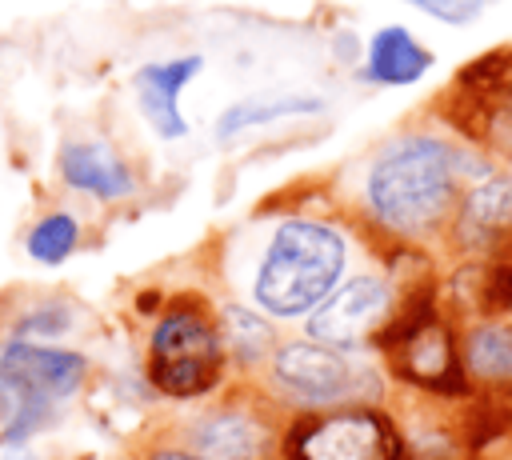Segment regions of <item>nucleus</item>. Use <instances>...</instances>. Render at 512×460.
I'll return each mask as SVG.
<instances>
[{"label":"nucleus","instance_id":"obj_1","mask_svg":"<svg viewBox=\"0 0 512 460\" xmlns=\"http://www.w3.org/2000/svg\"><path fill=\"white\" fill-rule=\"evenodd\" d=\"M488 168H496V160L452 132L404 128L360 156L344 188V216L380 248H424L444 240L460 192Z\"/></svg>","mask_w":512,"mask_h":460},{"label":"nucleus","instance_id":"obj_2","mask_svg":"<svg viewBox=\"0 0 512 460\" xmlns=\"http://www.w3.org/2000/svg\"><path fill=\"white\" fill-rule=\"evenodd\" d=\"M244 264V288L252 308L268 320H304L344 276L352 240L344 224L316 212H280L260 224Z\"/></svg>","mask_w":512,"mask_h":460},{"label":"nucleus","instance_id":"obj_3","mask_svg":"<svg viewBox=\"0 0 512 460\" xmlns=\"http://www.w3.org/2000/svg\"><path fill=\"white\" fill-rule=\"evenodd\" d=\"M88 356L44 340L8 336L0 348V448H24L44 432L60 404L88 384Z\"/></svg>","mask_w":512,"mask_h":460},{"label":"nucleus","instance_id":"obj_4","mask_svg":"<svg viewBox=\"0 0 512 460\" xmlns=\"http://www.w3.org/2000/svg\"><path fill=\"white\" fill-rule=\"evenodd\" d=\"M224 368L228 352L216 316L192 296L168 304L148 336V384L172 400H200L224 384Z\"/></svg>","mask_w":512,"mask_h":460},{"label":"nucleus","instance_id":"obj_5","mask_svg":"<svg viewBox=\"0 0 512 460\" xmlns=\"http://www.w3.org/2000/svg\"><path fill=\"white\" fill-rule=\"evenodd\" d=\"M432 116L488 160L512 156V44L488 48L460 64L444 92L428 104Z\"/></svg>","mask_w":512,"mask_h":460},{"label":"nucleus","instance_id":"obj_6","mask_svg":"<svg viewBox=\"0 0 512 460\" xmlns=\"http://www.w3.org/2000/svg\"><path fill=\"white\" fill-rule=\"evenodd\" d=\"M272 388L284 392L300 412L308 408H340V404H380V372L356 360L348 348L320 344L312 336L276 340L268 356Z\"/></svg>","mask_w":512,"mask_h":460},{"label":"nucleus","instance_id":"obj_7","mask_svg":"<svg viewBox=\"0 0 512 460\" xmlns=\"http://www.w3.org/2000/svg\"><path fill=\"white\" fill-rule=\"evenodd\" d=\"M280 448L292 460H392L404 436L376 404H340L300 412Z\"/></svg>","mask_w":512,"mask_h":460},{"label":"nucleus","instance_id":"obj_8","mask_svg":"<svg viewBox=\"0 0 512 460\" xmlns=\"http://www.w3.org/2000/svg\"><path fill=\"white\" fill-rule=\"evenodd\" d=\"M392 308H396V280L388 272H352L304 316V336L360 352L372 348Z\"/></svg>","mask_w":512,"mask_h":460},{"label":"nucleus","instance_id":"obj_9","mask_svg":"<svg viewBox=\"0 0 512 460\" xmlns=\"http://www.w3.org/2000/svg\"><path fill=\"white\" fill-rule=\"evenodd\" d=\"M384 360H388V372L424 392V396H440V400H468L476 388L460 364V348H456V336L448 328L444 316L420 324L416 332L400 336L392 348H384Z\"/></svg>","mask_w":512,"mask_h":460},{"label":"nucleus","instance_id":"obj_10","mask_svg":"<svg viewBox=\"0 0 512 460\" xmlns=\"http://www.w3.org/2000/svg\"><path fill=\"white\" fill-rule=\"evenodd\" d=\"M508 240H512V172L488 168L460 192L440 244L452 248L460 260H484Z\"/></svg>","mask_w":512,"mask_h":460},{"label":"nucleus","instance_id":"obj_11","mask_svg":"<svg viewBox=\"0 0 512 460\" xmlns=\"http://www.w3.org/2000/svg\"><path fill=\"white\" fill-rule=\"evenodd\" d=\"M280 444L272 404L264 400H224L188 424V448L208 460H268Z\"/></svg>","mask_w":512,"mask_h":460},{"label":"nucleus","instance_id":"obj_12","mask_svg":"<svg viewBox=\"0 0 512 460\" xmlns=\"http://www.w3.org/2000/svg\"><path fill=\"white\" fill-rule=\"evenodd\" d=\"M56 172L60 180L100 204H124L140 192L136 168L124 160V152L100 136H72L56 152Z\"/></svg>","mask_w":512,"mask_h":460},{"label":"nucleus","instance_id":"obj_13","mask_svg":"<svg viewBox=\"0 0 512 460\" xmlns=\"http://www.w3.org/2000/svg\"><path fill=\"white\" fill-rule=\"evenodd\" d=\"M200 72H204V56H196V52L168 56V60H148V64L136 68V76H132L136 108L160 140H184L188 136V116H184L180 100H184L188 84Z\"/></svg>","mask_w":512,"mask_h":460},{"label":"nucleus","instance_id":"obj_14","mask_svg":"<svg viewBox=\"0 0 512 460\" xmlns=\"http://www.w3.org/2000/svg\"><path fill=\"white\" fill-rule=\"evenodd\" d=\"M436 56L432 48L404 24H384L368 36L364 60H360V80L376 88H412L432 72Z\"/></svg>","mask_w":512,"mask_h":460},{"label":"nucleus","instance_id":"obj_15","mask_svg":"<svg viewBox=\"0 0 512 460\" xmlns=\"http://www.w3.org/2000/svg\"><path fill=\"white\" fill-rule=\"evenodd\" d=\"M472 388L512 392V312L476 316L456 340Z\"/></svg>","mask_w":512,"mask_h":460},{"label":"nucleus","instance_id":"obj_16","mask_svg":"<svg viewBox=\"0 0 512 460\" xmlns=\"http://www.w3.org/2000/svg\"><path fill=\"white\" fill-rule=\"evenodd\" d=\"M324 108H328L324 96H312V92H256V96L228 104L216 116L212 132H216V140H236L248 128H264V124H276L288 116H316Z\"/></svg>","mask_w":512,"mask_h":460},{"label":"nucleus","instance_id":"obj_17","mask_svg":"<svg viewBox=\"0 0 512 460\" xmlns=\"http://www.w3.org/2000/svg\"><path fill=\"white\" fill-rule=\"evenodd\" d=\"M216 324H220V336H224V352L232 364L240 368H256V364H268L272 348H276V320H268L260 308L252 304H240V300H228L220 304L216 312Z\"/></svg>","mask_w":512,"mask_h":460},{"label":"nucleus","instance_id":"obj_18","mask_svg":"<svg viewBox=\"0 0 512 460\" xmlns=\"http://www.w3.org/2000/svg\"><path fill=\"white\" fill-rule=\"evenodd\" d=\"M80 236H84L80 220H76L72 212H64V208H52V212H44V216L28 228L24 252H28V260H36V264H44V268H56V264H64V260L80 248Z\"/></svg>","mask_w":512,"mask_h":460},{"label":"nucleus","instance_id":"obj_19","mask_svg":"<svg viewBox=\"0 0 512 460\" xmlns=\"http://www.w3.org/2000/svg\"><path fill=\"white\" fill-rule=\"evenodd\" d=\"M76 328V304L64 296H40L12 316V336L24 340H60Z\"/></svg>","mask_w":512,"mask_h":460},{"label":"nucleus","instance_id":"obj_20","mask_svg":"<svg viewBox=\"0 0 512 460\" xmlns=\"http://www.w3.org/2000/svg\"><path fill=\"white\" fill-rule=\"evenodd\" d=\"M404 4L420 8L424 16H432V20H440V24L464 28V24H472V20L484 12L488 0H404Z\"/></svg>","mask_w":512,"mask_h":460},{"label":"nucleus","instance_id":"obj_21","mask_svg":"<svg viewBox=\"0 0 512 460\" xmlns=\"http://www.w3.org/2000/svg\"><path fill=\"white\" fill-rule=\"evenodd\" d=\"M144 460H208V456L188 448V444H156V448L144 452Z\"/></svg>","mask_w":512,"mask_h":460},{"label":"nucleus","instance_id":"obj_22","mask_svg":"<svg viewBox=\"0 0 512 460\" xmlns=\"http://www.w3.org/2000/svg\"><path fill=\"white\" fill-rule=\"evenodd\" d=\"M0 460H36V456H24V452H16V448H12V456H0Z\"/></svg>","mask_w":512,"mask_h":460},{"label":"nucleus","instance_id":"obj_23","mask_svg":"<svg viewBox=\"0 0 512 460\" xmlns=\"http://www.w3.org/2000/svg\"><path fill=\"white\" fill-rule=\"evenodd\" d=\"M504 164H508V172H512V156H508V160H504Z\"/></svg>","mask_w":512,"mask_h":460}]
</instances>
